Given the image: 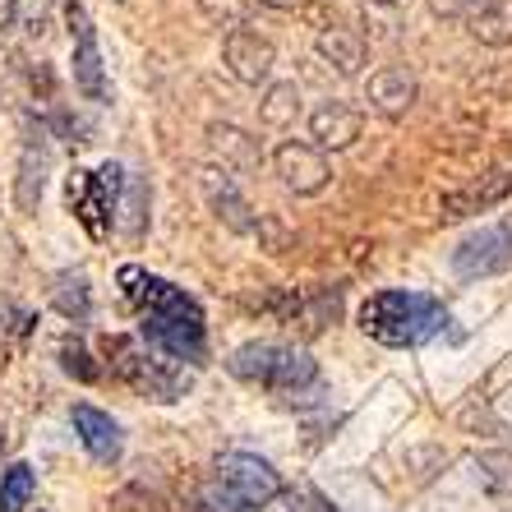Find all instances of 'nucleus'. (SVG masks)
<instances>
[{
  "instance_id": "20e7f679",
  "label": "nucleus",
  "mask_w": 512,
  "mask_h": 512,
  "mask_svg": "<svg viewBox=\"0 0 512 512\" xmlns=\"http://www.w3.org/2000/svg\"><path fill=\"white\" fill-rule=\"evenodd\" d=\"M282 494V476L254 453H227L217 457L213 480L203 489V499L213 512H254Z\"/></svg>"
},
{
  "instance_id": "f8f14e48",
  "label": "nucleus",
  "mask_w": 512,
  "mask_h": 512,
  "mask_svg": "<svg viewBox=\"0 0 512 512\" xmlns=\"http://www.w3.org/2000/svg\"><path fill=\"white\" fill-rule=\"evenodd\" d=\"M51 176V139L42 125H33V116H24V148H19V185H14V199L24 213H33L42 203Z\"/></svg>"
},
{
  "instance_id": "7ed1b4c3",
  "label": "nucleus",
  "mask_w": 512,
  "mask_h": 512,
  "mask_svg": "<svg viewBox=\"0 0 512 512\" xmlns=\"http://www.w3.org/2000/svg\"><path fill=\"white\" fill-rule=\"evenodd\" d=\"M227 370L236 374L240 383H254L263 393H277L286 402L314 393L319 388V365L305 346H291V342H245L231 351Z\"/></svg>"
},
{
  "instance_id": "6ab92c4d",
  "label": "nucleus",
  "mask_w": 512,
  "mask_h": 512,
  "mask_svg": "<svg viewBox=\"0 0 512 512\" xmlns=\"http://www.w3.org/2000/svg\"><path fill=\"white\" fill-rule=\"evenodd\" d=\"M466 24L480 47H512V0H485Z\"/></svg>"
},
{
  "instance_id": "aec40b11",
  "label": "nucleus",
  "mask_w": 512,
  "mask_h": 512,
  "mask_svg": "<svg viewBox=\"0 0 512 512\" xmlns=\"http://www.w3.org/2000/svg\"><path fill=\"white\" fill-rule=\"evenodd\" d=\"M296 116H300V84H291V79L268 84V93H263V102H259L263 125H268V130H286V125H296Z\"/></svg>"
},
{
  "instance_id": "412c9836",
  "label": "nucleus",
  "mask_w": 512,
  "mask_h": 512,
  "mask_svg": "<svg viewBox=\"0 0 512 512\" xmlns=\"http://www.w3.org/2000/svg\"><path fill=\"white\" fill-rule=\"evenodd\" d=\"M480 480H485L489 499H499L503 512H512V448H489V453H476Z\"/></svg>"
},
{
  "instance_id": "5701e85b",
  "label": "nucleus",
  "mask_w": 512,
  "mask_h": 512,
  "mask_svg": "<svg viewBox=\"0 0 512 512\" xmlns=\"http://www.w3.org/2000/svg\"><path fill=\"white\" fill-rule=\"evenodd\" d=\"M120 231L130 240H139L143 231H148V180L143 176H125V190H120Z\"/></svg>"
},
{
  "instance_id": "f03ea898",
  "label": "nucleus",
  "mask_w": 512,
  "mask_h": 512,
  "mask_svg": "<svg viewBox=\"0 0 512 512\" xmlns=\"http://www.w3.org/2000/svg\"><path fill=\"white\" fill-rule=\"evenodd\" d=\"M360 333L374 337L379 346H397V351H411V346H425L434 337L448 333V305L429 291H374L365 305H360Z\"/></svg>"
},
{
  "instance_id": "6e6552de",
  "label": "nucleus",
  "mask_w": 512,
  "mask_h": 512,
  "mask_svg": "<svg viewBox=\"0 0 512 512\" xmlns=\"http://www.w3.org/2000/svg\"><path fill=\"white\" fill-rule=\"evenodd\" d=\"M65 24H70V42H74V84H79V93L88 102H107L111 84H107V65H102V47H97V28L79 0L65 5Z\"/></svg>"
},
{
  "instance_id": "dca6fc26",
  "label": "nucleus",
  "mask_w": 512,
  "mask_h": 512,
  "mask_svg": "<svg viewBox=\"0 0 512 512\" xmlns=\"http://www.w3.org/2000/svg\"><path fill=\"white\" fill-rule=\"evenodd\" d=\"M74 434H79V443H84L97 462H116L120 457V425L107 416V411L79 402L74 406Z\"/></svg>"
},
{
  "instance_id": "a211bd4d",
  "label": "nucleus",
  "mask_w": 512,
  "mask_h": 512,
  "mask_svg": "<svg viewBox=\"0 0 512 512\" xmlns=\"http://www.w3.org/2000/svg\"><path fill=\"white\" fill-rule=\"evenodd\" d=\"M314 51H319L323 65H333L342 79L360 74V65H365V37L351 33V28H323V33L314 37Z\"/></svg>"
},
{
  "instance_id": "4468645a",
  "label": "nucleus",
  "mask_w": 512,
  "mask_h": 512,
  "mask_svg": "<svg viewBox=\"0 0 512 512\" xmlns=\"http://www.w3.org/2000/svg\"><path fill=\"white\" fill-rule=\"evenodd\" d=\"M512 194V176L503 167H494V171H485L480 180H471V185H462V190H453V194H443V203H439V213H443V222H462V217H476V213H489L494 203H503Z\"/></svg>"
},
{
  "instance_id": "a878e982",
  "label": "nucleus",
  "mask_w": 512,
  "mask_h": 512,
  "mask_svg": "<svg viewBox=\"0 0 512 512\" xmlns=\"http://www.w3.org/2000/svg\"><path fill=\"white\" fill-rule=\"evenodd\" d=\"M56 356H60V370L70 374V379H79V383H97V379H102V365H97L93 351H88L79 337H65Z\"/></svg>"
},
{
  "instance_id": "ddd939ff",
  "label": "nucleus",
  "mask_w": 512,
  "mask_h": 512,
  "mask_svg": "<svg viewBox=\"0 0 512 512\" xmlns=\"http://www.w3.org/2000/svg\"><path fill=\"white\" fill-rule=\"evenodd\" d=\"M416 97H420V84L406 65H379V70L370 74V84H365V102H370L383 120H402L406 111L416 107Z\"/></svg>"
},
{
  "instance_id": "f3484780",
  "label": "nucleus",
  "mask_w": 512,
  "mask_h": 512,
  "mask_svg": "<svg viewBox=\"0 0 512 512\" xmlns=\"http://www.w3.org/2000/svg\"><path fill=\"white\" fill-rule=\"evenodd\" d=\"M208 143H213L217 167L222 171H259V162H263L259 139L236 130V125H213V130H208Z\"/></svg>"
},
{
  "instance_id": "423d86ee",
  "label": "nucleus",
  "mask_w": 512,
  "mask_h": 512,
  "mask_svg": "<svg viewBox=\"0 0 512 512\" xmlns=\"http://www.w3.org/2000/svg\"><path fill=\"white\" fill-rule=\"evenodd\" d=\"M512 268V222L499 227H480L453 250V273L462 282H480V277H499Z\"/></svg>"
},
{
  "instance_id": "1a4fd4ad",
  "label": "nucleus",
  "mask_w": 512,
  "mask_h": 512,
  "mask_svg": "<svg viewBox=\"0 0 512 512\" xmlns=\"http://www.w3.org/2000/svg\"><path fill=\"white\" fill-rule=\"evenodd\" d=\"M273 167H277V180H282L291 194H300V199L323 194L328 190V180H333V162H328V153L314 148V143H305V139L277 143Z\"/></svg>"
},
{
  "instance_id": "cd10ccee",
  "label": "nucleus",
  "mask_w": 512,
  "mask_h": 512,
  "mask_svg": "<svg viewBox=\"0 0 512 512\" xmlns=\"http://www.w3.org/2000/svg\"><path fill=\"white\" fill-rule=\"evenodd\" d=\"M425 5L434 19H443V24H466V19L476 14L480 0H425Z\"/></svg>"
},
{
  "instance_id": "c85d7f7f",
  "label": "nucleus",
  "mask_w": 512,
  "mask_h": 512,
  "mask_svg": "<svg viewBox=\"0 0 512 512\" xmlns=\"http://www.w3.org/2000/svg\"><path fill=\"white\" fill-rule=\"evenodd\" d=\"M291 512H333L319 494H291Z\"/></svg>"
},
{
  "instance_id": "2f4dec72",
  "label": "nucleus",
  "mask_w": 512,
  "mask_h": 512,
  "mask_svg": "<svg viewBox=\"0 0 512 512\" xmlns=\"http://www.w3.org/2000/svg\"><path fill=\"white\" fill-rule=\"evenodd\" d=\"M65 5H70V0H65Z\"/></svg>"
},
{
  "instance_id": "9d476101",
  "label": "nucleus",
  "mask_w": 512,
  "mask_h": 512,
  "mask_svg": "<svg viewBox=\"0 0 512 512\" xmlns=\"http://www.w3.org/2000/svg\"><path fill=\"white\" fill-rule=\"evenodd\" d=\"M222 60H227V70L236 84H268L273 79V65H277V47L268 42V37L259 33V28H231L227 37H222Z\"/></svg>"
},
{
  "instance_id": "393cba45",
  "label": "nucleus",
  "mask_w": 512,
  "mask_h": 512,
  "mask_svg": "<svg viewBox=\"0 0 512 512\" xmlns=\"http://www.w3.org/2000/svg\"><path fill=\"white\" fill-rule=\"evenodd\" d=\"M28 503H33V466L14 462L0 476V512H24Z\"/></svg>"
},
{
  "instance_id": "39448f33",
  "label": "nucleus",
  "mask_w": 512,
  "mask_h": 512,
  "mask_svg": "<svg viewBox=\"0 0 512 512\" xmlns=\"http://www.w3.org/2000/svg\"><path fill=\"white\" fill-rule=\"evenodd\" d=\"M102 356H107L111 374L120 383H130L139 397H153V402H176L185 393V374L171 370L167 360H157L153 346H143L139 337H125V333H111L102 342Z\"/></svg>"
},
{
  "instance_id": "bb28decb",
  "label": "nucleus",
  "mask_w": 512,
  "mask_h": 512,
  "mask_svg": "<svg viewBox=\"0 0 512 512\" xmlns=\"http://www.w3.org/2000/svg\"><path fill=\"white\" fill-rule=\"evenodd\" d=\"M199 10H203V19L213 28H245L250 24V5L245 0H199Z\"/></svg>"
},
{
  "instance_id": "4be33fe9",
  "label": "nucleus",
  "mask_w": 512,
  "mask_h": 512,
  "mask_svg": "<svg viewBox=\"0 0 512 512\" xmlns=\"http://www.w3.org/2000/svg\"><path fill=\"white\" fill-rule=\"evenodd\" d=\"M51 305H56L65 319L84 323L93 314V291H88V277L84 273H60L56 286H51Z\"/></svg>"
},
{
  "instance_id": "0eeeda50",
  "label": "nucleus",
  "mask_w": 512,
  "mask_h": 512,
  "mask_svg": "<svg viewBox=\"0 0 512 512\" xmlns=\"http://www.w3.org/2000/svg\"><path fill=\"white\" fill-rule=\"evenodd\" d=\"M199 194H203V203H208V213H213L231 236H259L263 217L254 213L250 199L240 194V185H236L231 171H222L217 162L213 167H199Z\"/></svg>"
},
{
  "instance_id": "b1692460",
  "label": "nucleus",
  "mask_w": 512,
  "mask_h": 512,
  "mask_svg": "<svg viewBox=\"0 0 512 512\" xmlns=\"http://www.w3.org/2000/svg\"><path fill=\"white\" fill-rule=\"evenodd\" d=\"M360 24H365L370 42H393V37L402 33L406 14L397 10L393 0H370V5H365V14H360Z\"/></svg>"
},
{
  "instance_id": "9b49d317",
  "label": "nucleus",
  "mask_w": 512,
  "mask_h": 512,
  "mask_svg": "<svg viewBox=\"0 0 512 512\" xmlns=\"http://www.w3.org/2000/svg\"><path fill=\"white\" fill-rule=\"evenodd\" d=\"M337 291H323V286H305V291H282V296L259 300L268 314H277L282 323H300V333H323L328 323L337 319Z\"/></svg>"
},
{
  "instance_id": "c756f323",
  "label": "nucleus",
  "mask_w": 512,
  "mask_h": 512,
  "mask_svg": "<svg viewBox=\"0 0 512 512\" xmlns=\"http://www.w3.org/2000/svg\"><path fill=\"white\" fill-rule=\"evenodd\" d=\"M19 24V0H0V28Z\"/></svg>"
},
{
  "instance_id": "2eb2a0df",
  "label": "nucleus",
  "mask_w": 512,
  "mask_h": 512,
  "mask_svg": "<svg viewBox=\"0 0 512 512\" xmlns=\"http://www.w3.org/2000/svg\"><path fill=\"white\" fill-rule=\"evenodd\" d=\"M360 130H365V116H360L356 107H346V102H323L310 116V143L323 148V153H328V148H333V153L351 148V143L360 139Z\"/></svg>"
},
{
  "instance_id": "7c9ffc66",
  "label": "nucleus",
  "mask_w": 512,
  "mask_h": 512,
  "mask_svg": "<svg viewBox=\"0 0 512 512\" xmlns=\"http://www.w3.org/2000/svg\"><path fill=\"white\" fill-rule=\"evenodd\" d=\"M259 5H268V10H300L305 0H259Z\"/></svg>"
},
{
  "instance_id": "f257e3e1",
  "label": "nucleus",
  "mask_w": 512,
  "mask_h": 512,
  "mask_svg": "<svg viewBox=\"0 0 512 512\" xmlns=\"http://www.w3.org/2000/svg\"><path fill=\"white\" fill-rule=\"evenodd\" d=\"M116 282L125 291V300L139 310L143 337H148L157 356H171L180 365H203L208 360V323H203L199 300L185 296L180 286H171L167 277L134 268V263L120 268Z\"/></svg>"
}]
</instances>
